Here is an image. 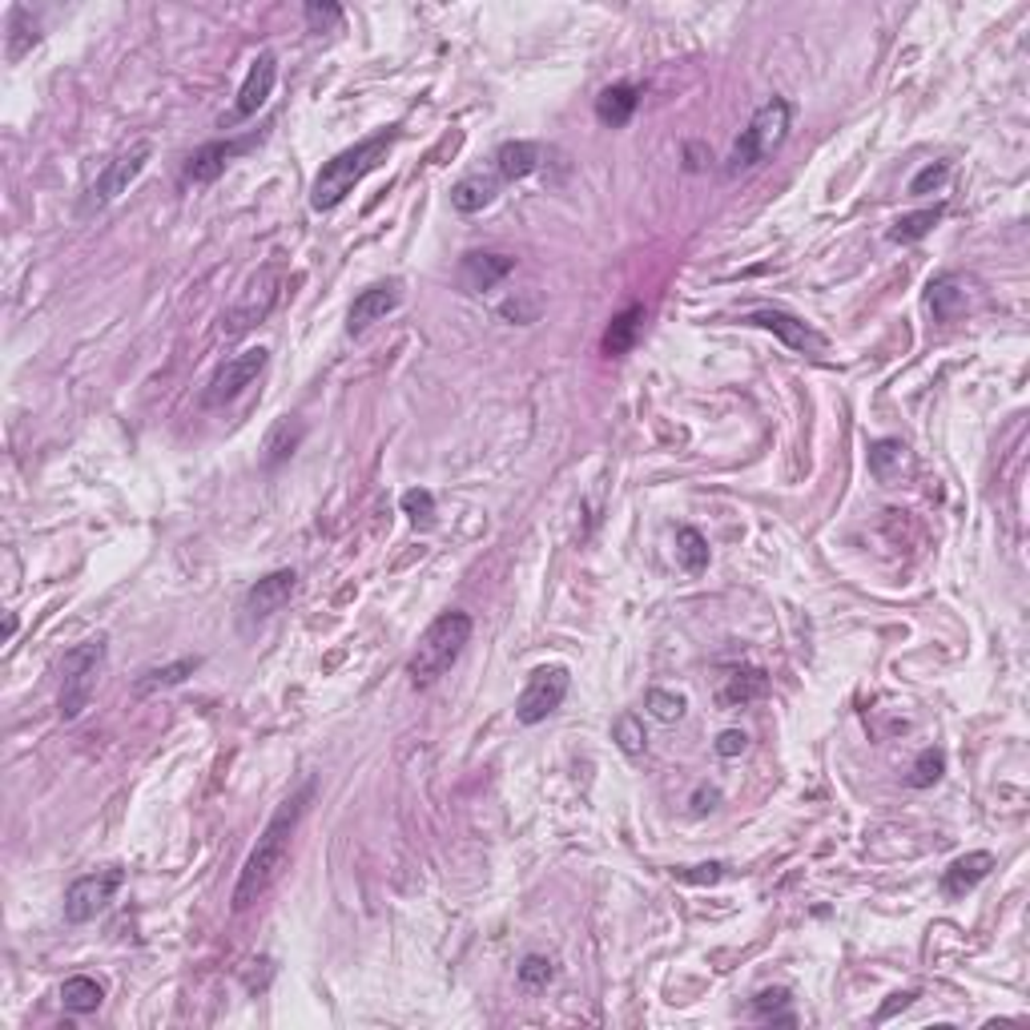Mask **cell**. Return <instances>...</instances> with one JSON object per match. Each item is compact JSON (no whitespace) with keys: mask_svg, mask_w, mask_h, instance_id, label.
I'll return each mask as SVG.
<instances>
[{"mask_svg":"<svg viewBox=\"0 0 1030 1030\" xmlns=\"http://www.w3.org/2000/svg\"><path fill=\"white\" fill-rule=\"evenodd\" d=\"M311 797H314V782H306L299 794L286 797L282 806L274 809V818L266 821L258 845L250 849L246 866H242V873H238V886H234L238 914L254 906L258 898H266V890H270L274 881H278V873L286 869L290 837H294V830H299V821H302V813H306V806H311Z\"/></svg>","mask_w":1030,"mask_h":1030,"instance_id":"cell-1","label":"cell"},{"mask_svg":"<svg viewBox=\"0 0 1030 1030\" xmlns=\"http://www.w3.org/2000/svg\"><path fill=\"white\" fill-rule=\"evenodd\" d=\"M395 141H398V125H386L379 134L362 137L359 146L335 153V158L314 174L311 210L326 213V210H335V206H343V201L355 194V186H362V177L374 174V170L386 162V153H391Z\"/></svg>","mask_w":1030,"mask_h":1030,"instance_id":"cell-2","label":"cell"},{"mask_svg":"<svg viewBox=\"0 0 1030 1030\" xmlns=\"http://www.w3.org/2000/svg\"><path fill=\"white\" fill-rule=\"evenodd\" d=\"M472 640V616L467 612H443L427 624V633L419 636V645L410 652V684L415 688H427L435 684L443 672L463 657V648Z\"/></svg>","mask_w":1030,"mask_h":1030,"instance_id":"cell-3","label":"cell"},{"mask_svg":"<svg viewBox=\"0 0 1030 1030\" xmlns=\"http://www.w3.org/2000/svg\"><path fill=\"white\" fill-rule=\"evenodd\" d=\"M789 125H794V105H789L785 97H769V101H765V105L753 113V121L741 129V137L732 141V153H729L725 174L737 177V174L757 170V165L765 162L769 153H777L785 146Z\"/></svg>","mask_w":1030,"mask_h":1030,"instance_id":"cell-4","label":"cell"},{"mask_svg":"<svg viewBox=\"0 0 1030 1030\" xmlns=\"http://www.w3.org/2000/svg\"><path fill=\"white\" fill-rule=\"evenodd\" d=\"M105 657H109V640L105 636H93L85 645H77L65 652L61 660V717L77 720L93 701V688H97V676L105 669Z\"/></svg>","mask_w":1030,"mask_h":1030,"instance_id":"cell-5","label":"cell"},{"mask_svg":"<svg viewBox=\"0 0 1030 1030\" xmlns=\"http://www.w3.org/2000/svg\"><path fill=\"white\" fill-rule=\"evenodd\" d=\"M150 158H153L150 141H137V146H129L125 153H117V158H113V162L97 174V182L89 186L85 198H81V213H97V210H105L109 201L121 198L125 189L141 177V170L150 165Z\"/></svg>","mask_w":1030,"mask_h":1030,"instance_id":"cell-6","label":"cell"},{"mask_svg":"<svg viewBox=\"0 0 1030 1030\" xmlns=\"http://www.w3.org/2000/svg\"><path fill=\"white\" fill-rule=\"evenodd\" d=\"M125 886V869L121 866H105L97 873H85L77 878L69 890H65V918L81 926V922H93L97 914L109 910V902L121 894Z\"/></svg>","mask_w":1030,"mask_h":1030,"instance_id":"cell-7","label":"cell"},{"mask_svg":"<svg viewBox=\"0 0 1030 1030\" xmlns=\"http://www.w3.org/2000/svg\"><path fill=\"white\" fill-rule=\"evenodd\" d=\"M568 688H571L568 669H559V664L535 669L532 676H528V684H523L520 701H516V720H520V725H540V720H547L564 705Z\"/></svg>","mask_w":1030,"mask_h":1030,"instance_id":"cell-8","label":"cell"},{"mask_svg":"<svg viewBox=\"0 0 1030 1030\" xmlns=\"http://www.w3.org/2000/svg\"><path fill=\"white\" fill-rule=\"evenodd\" d=\"M266 362H270V350L266 347H250V350H242V355H234V359H225L222 367H218V374L210 379L206 407L234 403V398L242 395V391H246L262 371H266Z\"/></svg>","mask_w":1030,"mask_h":1030,"instance_id":"cell-9","label":"cell"},{"mask_svg":"<svg viewBox=\"0 0 1030 1030\" xmlns=\"http://www.w3.org/2000/svg\"><path fill=\"white\" fill-rule=\"evenodd\" d=\"M258 141H262V134L238 137V141H206V146H198V150L186 158L182 177L194 182V186H210V182H218V177L225 174V165L234 162V158H242L246 150H254Z\"/></svg>","mask_w":1030,"mask_h":1030,"instance_id":"cell-10","label":"cell"},{"mask_svg":"<svg viewBox=\"0 0 1030 1030\" xmlns=\"http://www.w3.org/2000/svg\"><path fill=\"white\" fill-rule=\"evenodd\" d=\"M294 588H299V576H294V568H278V571H270V576H262V580L250 588L246 597H242V616H246L250 624L270 621L274 612H282L286 604H290Z\"/></svg>","mask_w":1030,"mask_h":1030,"instance_id":"cell-11","label":"cell"},{"mask_svg":"<svg viewBox=\"0 0 1030 1030\" xmlns=\"http://www.w3.org/2000/svg\"><path fill=\"white\" fill-rule=\"evenodd\" d=\"M274 81H278V57H274V53H258V57H254V65H250L246 81H242V89H238L234 113H230L222 125L250 121V117H254V113H258L262 105L270 101Z\"/></svg>","mask_w":1030,"mask_h":1030,"instance_id":"cell-12","label":"cell"},{"mask_svg":"<svg viewBox=\"0 0 1030 1030\" xmlns=\"http://www.w3.org/2000/svg\"><path fill=\"white\" fill-rule=\"evenodd\" d=\"M749 326H761V331H769V335H777L789 350H797V355H821L825 350V335H818L809 323H801L797 314H785V311H753L745 319Z\"/></svg>","mask_w":1030,"mask_h":1030,"instance_id":"cell-13","label":"cell"},{"mask_svg":"<svg viewBox=\"0 0 1030 1030\" xmlns=\"http://www.w3.org/2000/svg\"><path fill=\"white\" fill-rule=\"evenodd\" d=\"M398 302H403V290H398V282H379V286H367L359 299L350 302L347 311V331L350 335H362L371 323H379V319H386V314L395 311Z\"/></svg>","mask_w":1030,"mask_h":1030,"instance_id":"cell-14","label":"cell"},{"mask_svg":"<svg viewBox=\"0 0 1030 1030\" xmlns=\"http://www.w3.org/2000/svg\"><path fill=\"white\" fill-rule=\"evenodd\" d=\"M511 270H516V258H511V254H467V258L460 262V282H463V290L484 294V290H496Z\"/></svg>","mask_w":1030,"mask_h":1030,"instance_id":"cell-15","label":"cell"},{"mask_svg":"<svg viewBox=\"0 0 1030 1030\" xmlns=\"http://www.w3.org/2000/svg\"><path fill=\"white\" fill-rule=\"evenodd\" d=\"M991 869H994V854H986V849H974V854L954 857V861L942 869V894L946 898L970 894L979 881L991 878Z\"/></svg>","mask_w":1030,"mask_h":1030,"instance_id":"cell-16","label":"cell"},{"mask_svg":"<svg viewBox=\"0 0 1030 1030\" xmlns=\"http://www.w3.org/2000/svg\"><path fill=\"white\" fill-rule=\"evenodd\" d=\"M765 693H769V676L761 669H729L720 676L717 701L720 708H741L749 701H761Z\"/></svg>","mask_w":1030,"mask_h":1030,"instance_id":"cell-17","label":"cell"},{"mask_svg":"<svg viewBox=\"0 0 1030 1030\" xmlns=\"http://www.w3.org/2000/svg\"><path fill=\"white\" fill-rule=\"evenodd\" d=\"M540 146L535 141H504L496 150V174L499 182H523L540 170Z\"/></svg>","mask_w":1030,"mask_h":1030,"instance_id":"cell-18","label":"cell"},{"mask_svg":"<svg viewBox=\"0 0 1030 1030\" xmlns=\"http://www.w3.org/2000/svg\"><path fill=\"white\" fill-rule=\"evenodd\" d=\"M926 302H930V311L938 323H950V319H958V314L967 311V282H962L958 274H938L930 282V290H926Z\"/></svg>","mask_w":1030,"mask_h":1030,"instance_id":"cell-19","label":"cell"},{"mask_svg":"<svg viewBox=\"0 0 1030 1030\" xmlns=\"http://www.w3.org/2000/svg\"><path fill=\"white\" fill-rule=\"evenodd\" d=\"M902 472H910V448L902 439H878L869 448V475L878 484H898Z\"/></svg>","mask_w":1030,"mask_h":1030,"instance_id":"cell-20","label":"cell"},{"mask_svg":"<svg viewBox=\"0 0 1030 1030\" xmlns=\"http://www.w3.org/2000/svg\"><path fill=\"white\" fill-rule=\"evenodd\" d=\"M640 326H645V306H640V302L624 306L609 323V331H604V355H612V359L628 355V350L636 347V338H640Z\"/></svg>","mask_w":1030,"mask_h":1030,"instance_id":"cell-21","label":"cell"},{"mask_svg":"<svg viewBox=\"0 0 1030 1030\" xmlns=\"http://www.w3.org/2000/svg\"><path fill=\"white\" fill-rule=\"evenodd\" d=\"M499 194V182L496 177H484V174H472L463 177V182H455L451 186V210L455 213H479L484 206H491Z\"/></svg>","mask_w":1030,"mask_h":1030,"instance_id":"cell-22","label":"cell"},{"mask_svg":"<svg viewBox=\"0 0 1030 1030\" xmlns=\"http://www.w3.org/2000/svg\"><path fill=\"white\" fill-rule=\"evenodd\" d=\"M636 105H640V89L636 85H609L597 97V117L612 129H621V125L633 121Z\"/></svg>","mask_w":1030,"mask_h":1030,"instance_id":"cell-23","label":"cell"},{"mask_svg":"<svg viewBox=\"0 0 1030 1030\" xmlns=\"http://www.w3.org/2000/svg\"><path fill=\"white\" fill-rule=\"evenodd\" d=\"M61 1003L73 1015H93L105 1003V986L97 979H89V974H73V979L61 982Z\"/></svg>","mask_w":1030,"mask_h":1030,"instance_id":"cell-24","label":"cell"},{"mask_svg":"<svg viewBox=\"0 0 1030 1030\" xmlns=\"http://www.w3.org/2000/svg\"><path fill=\"white\" fill-rule=\"evenodd\" d=\"M302 435H306V427H302L299 419H278L270 427V435H266V467H278V463H286L294 451H299Z\"/></svg>","mask_w":1030,"mask_h":1030,"instance_id":"cell-25","label":"cell"},{"mask_svg":"<svg viewBox=\"0 0 1030 1030\" xmlns=\"http://www.w3.org/2000/svg\"><path fill=\"white\" fill-rule=\"evenodd\" d=\"M40 40V33H37V21H33V13H28L25 4H16V9H9V61H21L33 45Z\"/></svg>","mask_w":1030,"mask_h":1030,"instance_id":"cell-26","label":"cell"},{"mask_svg":"<svg viewBox=\"0 0 1030 1030\" xmlns=\"http://www.w3.org/2000/svg\"><path fill=\"white\" fill-rule=\"evenodd\" d=\"M753 1015H757L761 1022H785V1027H794V1022H797L794 994L785 991V986H769V991H761L757 998H753Z\"/></svg>","mask_w":1030,"mask_h":1030,"instance_id":"cell-27","label":"cell"},{"mask_svg":"<svg viewBox=\"0 0 1030 1030\" xmlns=\"http://www.w3.org/2000/svg\"><path fill=\"white\" fill-rule=\"evenodd\" d=\"M942 213H946L942 206H926V210L902 213V218L894 222V230H890V242H922L934 225L942 222Z\"/></svg>","mask_w":1030,"mask_h":1030,"instance_id":"cell-28","label":"cell"},{"mask_svg":"<svg viewBox=\"0 0 1030 1030\" xmlns=\"http://www.w3.org/2000/svg\"><path fill=\"white\" fill-rule=\"evenodd\" d=\"M201 669V657H182L174 660V664H165V669H150L141 681H137V693H153V688H174V684H182L186 676H194V672Z\"/></svg>","mask_w":1030,"mask_h":1030,"instance_id":"cell-29","label":"cell"},{"mask_svg":"<svg viewBox=\"0 0 1030 1030\" xmlns=\"http://www.w3.org/2000/svg\"><path fill=\"white\" fill-rule=\"evenodd\" d=\"M676 559L684 571L701 576L708 568V540L696 528H676Z\"/></svg>","mask_w":1030,"mask_h":1030,"instance_id":"cell-30","label":"cell"},{"mask_svg":"<svg viewBox=\"0 0 1030 1030\" xmlns=\"http://www.w3.org/2000/svg\"><path fill=\"white\" fill-rule=\"evenodd\" d=\"M612 741L621 745V753H628V757H640V753L648 749L645 720L636 717V713H621V717H616V725H612Z\"/></svg>","mask_w":1030,"mask_h":1030,"instance_id":"cell-31","label":"cell"},{"mask_svg":"<svg viewBox=\"0 0 1030 1030\" xmlns=\"http://www.w3.org/2000/svg\"><path fill=\"white\" fill-rule=\"evenodd\" d=\"M645 708L660 720V725H676V720L684 717V708H688V696L672 693V688H648Z\"/></svg>","mask_w":1030,"mask_h":1030,"instance_id":"cell-32","label":"cell"},{"mask_svg":"<svg viewBox=\"0 0 1030 1030\" xmlns=\"http://www.w3.org/2000/svg\"><path fill=\"white\" fill-rule=\"evenodd\" d=\"M942 773H946L942 749H922L918 761H914V769H910V785H914V789H930V785L942 782Z\"/></svg>","mask_w":1030,"mask_h":1030,"instance_id":"cell-33","label":"cell"},{"mask_svg":"<svg viewBox=\"0 0 1030 1030\" xmlns=\"http://www.w3.org/2000/svg\"><path fill=\"white\" fill-rule=\"evenodd\" d=\"M403 516H407L415 528H431L435 523V496L427 487H410L403 496Z\"/></svg>","mask_w":1030,"mask_h":1030,"instance_id":"cell-34","label":"cell"},{"mask_svg":"<svg viewBox=\"0 0 1030 1030\" xmlns=\"http://www.w3.org/2000/svg\"><path fill=\"white\" fill-rule=\"evenodd\" d=\"M556 979V962L544 954H528L520 962V982L528 986V991H540V986H547V982Z\"/></svg>","mask_w":1030,"mask_h":1030,"instance_id":"cell-35","label":"cell"},{"mask_svg":"<svg viewBox=\"0 0 1030 1030\" xmlns=\"http://www.w3.org/2000/svg\"><path fill=\"white\" fill-rule=\"evenodd\" d=\"M302 16H306L311 33H326V28H335L338 21H343V9H338V4H319V0H311V4L302 9Z\"/></svg>","mask_w":1030,"mask_h":1030,"instance_id":"cell-36","label":"cell"},{"mask_svg":"<svg viewBox=\"0 0 1030 1030\" xmlns=\"http://www.w3.org/2000/svg\"><path fill=\"white\" fill-rule=\"evenodd\" d=\"M946 177H950V162H930L926 170H918V174H914V182H910V194H930V189H942Z\"/></svg>","mask_w":1030,"mask_h":1030,"instance_id":"cell-37","label":"cell"},{"mask_svg":"<svg viewBox=\"0 0 1030 1030\" xmlns=\"http://www.w3.org/2000/svg\"><path fill=\"white\" fill-rule=\"evenodd\" d=\"M708 162H713V150H708L705 141H684V170L688 174H701Z\"/></svg>","mask_w":1030,"mask_h":1030,"instance_id":"cell-38","label":"cell"},{"mask_svg":"<svg viewBox=\"0 0 1030 1030\" xmlns=\"http://www.w3.org/2000/svg\"><path fill=\"white\" fill-rule=\"evenodd\" d=\"M745 749H749V737L741 729H725L717 737V753H720V757H741Z\"/></svg>","mask_w":1030,"mask_h":1030,"instance_id":"cell-39","label":"cell"},{"mask_svg":"<svg viewBox=\"0 0 1030 1030\" xmlns=\"http://www.w3.org/2000/svg\"><path fill=\"white\" fill-rule=\"evenodd\" d=\"M499 314H504V319H511V323H523V326H528V323H535V314H540V306H535V302H532V306H528V302L511 299V302H504V306H499Z\"/></svg>","mask_w":1030,"mask_h":1030,"instance_id":"cell-40","label":"cell"},{"mask_svg":"<svg viewBox=\"0 0 1030 1030\" xmlns=\"http://www.w3.org/2000/svg\"><path fill=\"white\" fill-rule=\"evenodd\" d=\"M914 998H918V994H914V991H906V994H894V998H890V1003H886V1006H881V1010H878V1022H886V1018L894 1015V1010H906V1006L914 1003Z\"/></svg>","mask_w":1030,"mask_h":1030,"instance_id":"cell-41","label":"cell"},{"mask_svg":"<svg viewBox=\"0 0 1030 1030\" xmlns=\"http://www.w3.org/2000/svg\"><path fill=\"white\" fill-rule=\"evenodd\" d=\"M696 869H701V873H676V878H681V881H717L725 866H717V861H713V866H696Z\"/></svg>","mask_w":1030,"mask_h":1030,"instance_id":"cell-42","label":"cell"},{"mask_svg":"<svg viewBox=\"0 0 1030 1030\" xmlns=\"http://www.w3.org/2000/svg\"><path fill=\"white\" fill-rule=\"evenodd\" d=\"M720 801V794L717 789H696V797H693V806H696V813H705V809H713Z\"/></svg>","mask_w":1030,"mask_h":1030,"instance_id":"cell-43","label":"cell"}]
</instances>
